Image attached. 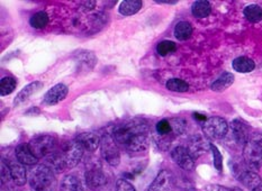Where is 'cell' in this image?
I'll list each match as a JSON object with an SVG mask.
<instances>
[{"label": "cell", "instance_id": "cell-38", "mask_svg": "<svg viewBox=\"0 0 262 191\" xmlns=\"http://www.w3.org/2000/svg\"><path fill=\"white\" fill-rule=\"evenodd\" d=\"M157 4H166V5H176L177 2H157Z\"/></svg>", "mask_w": 262, "mask_h": 191}, {"label": "cell", "instance_id": "cell-30", "mask_svg": "<svg viewBox=\"0 0 262 191\" xmlns=\"http://www.w3.org/2000/svg\"><path fill=\"white\" fill-rule=\"evenodd\" d=\"M209 149H210V151H212V154H213L214 166L216 168V170H217L219 172H222L223 171V156H222L220 150L216 148V145L210 143Z\"/></svg>", "mask_w": 262, "mask_h": 191}, {"label": "cell", "instance_id": "cell-17", "mask_svg": "<svg viewBox=\"0 0 262 191\" xmlns=\"http://www.w3.org/2000/svg\"><path fill=\"white\" fill-rule=\"evenodd\" d=\"M238 181H240L244 187L249 189H255L261 185V177L258 173L252 170H243L238 173Z\"/></svg>", "mask_w": 262, "mask_h": 191}, {"label": "cell", "instance_id": "cell-2", "mask_svg": "<svg viewBox=\"0 0 262 191\" xmlns=\"http://www.w3.org/2000/svg\"><path fill=\"white\" fill-rule=\"evenodd\" d=\"M32 191H55L56 179L54 172L45 164H39L30 172Z\"/></svg>", "mask_w": 262, "mask_h": 191}, {"label": "cell", "instance_id": "cell-27", "mask_svg": "<svg viewBox=\"0 0 262 191\" xmlns=\"http://www.w3.org/2000/svg\"><path fill=\"white\" fill-rule=\"evenodd\" d=\"M166 87L168 90H170V91H173V92H186L188 91V89H189V84H188L186 81L181 80V79L173 78L167 81Z\"/></svg>", "mask_w": 262, "mask_h": 191}, {"label": "cell", "instance_id": "cell-18", "mask_svg": "<svg viewBox=\"0 0 262 191\" xmlns=\"http://www.w3.org/2000/svg\"><path fill=\"white\" fill-rule=\"evenodd\" d=\"M10 172H11V179L15 182L16 185H24L27 181V172L24 164L20 162H10Z\"/></svg>", "mask_w": 262, "mask_h": 191}, {"label": "cell", "instance_id": "cell-31", "mask_svg": "<svg viewBox=\"0 0 262 191\" xmlns=\"http://www.w3.org/2000/svg\"><path fill=\"white\" fill-rule=\"evenodd\" d=\"M157 133L159 134V136H169L170 134L172 133V126L171 123H170L169 120H162L157 124Z\"/></svg>", "mask_w": 262, "mask_h": 191}, {"label": "cell", "instance_id": "cell-34", "mask_svg": "<svg viewBox=\"0 0 262 191\" xmlns=\"http://www.w3.org/2000/svg\"><path fill=\"white\" fill-rule=\"evenodd\" d=\"M204 191H243V190L237 187L230 188L221 184H207L206 187H204Z\"/></svg>", "mask_w": 262, "mask_h": 191}, {"label": "cell", "instance_id": "cell-19", "mask_svg": "<svg viewBox=\"0 0 262 191\" xmlns=\"http://www.w3.org/2000/svg\"><path fill=\"white\" fill-rule=\"evenodd\" d=\"M233 82H234V76L230 72H224L213 82L212 90L216 92H223L232 86Z\"/></svg>", "mask_w": 262, "mask_h": 191}, {"label": "cell", "instance_id": "cell-12", "mask_svg": "<svg viewBox=\"0 0 262 191\" xmlns=\"http://www.w3.org/2000/svg\"><path fill=\"white\" fill-rule=\"evenodd\" d=\"M231 131L233 138L238 145L244 146L248 143L250 139V129L246 123L240 120L233 121L231 124Z\"/></svg>", "mask_w": 262, "mask_h": 191}, {"label": "cell", "instance_id": "cell-14", "mask_svg": "<svg viewBox=\"0 0 262 191\" xmlns=\"http://www.w3.org/2000/svg\"><path fill=\"white\" fill-rule=\"evenodd\" d=\"M42 88H43V83L39 82V81H34L30 84H27V86L23 88L20 91L18 92V94L16 96V98L14 100V105L16 107H18L21 104H24L25 101L30 99L33 94H35L36 92H38Z\"/></svg>", "mask_w": 262, "mask_h": 191}, {"label": "cell", "instance_id": "cell-39", "mask_svg": "<svg viewBox=\"0 0 262 191\" xmlns=\"http://www.w3.org/2000/svg\"><path fill=\"white\" fill-rule=\"evenodd\" d=\"M252 191H262V184L261 185H259L258 188H255V189H253Z\"/></svg>", "mask_w": 262, "mask_h": 191}, {"label": "cell", "instance_id": "cell-5", "mask_svg": "<svg viewBox=\"0 0 262 191\" xmlns=\"http://www.w3.org/2000/svg\"><path fill=\"white\" fill-rule=\"evenodd\" d=\"M100 151L104 160L112 166H117L121 162V152L118 149V144L112 134H105L101 136Z\"/></svg>", "mask_w": 262, "mask_h": 191}, {"label": "cell", "instance_id": "cell-16", "mask_svg": "<svg viewBox=\"0 0 262 191\" xmlns=\"http://www.w3.org/2000/svg\"><path fill=\"white\" fill-rule=\"evenodd\" d=\"M149 148V139H147V135H136L132 137L128 143L124 146V149L129 153H141V152H145Z\"/></svg>", "mask_w": 262, "mask_h": 191}, {"label": "cell", "instance_id": "cell-10", "mask_svg": "<svg viewBox=\"0 0 262 191\" xmlns=\"http://www.w3.org/2000/svg\"><path fill=\"white\" fill-rule=\"evenodd\" d=\"M84 178H86L87 185L91 190L101 188L107 184L106 174L101 169L97 166L89 168L86 171V174H84Z\"/></svg>", "mask_w": 262, "mask_h": 191}, {"label": "cell", "instance_id": "cell-11", "mask_svg": "<svg viewBox=\"0 0 262 191\" xmlns=\"http://www.w3.org/2000/svg\"><path fill=\"white\" fill-rule=\"evenodd\" d=\"M69 92V89L63 83H58L51 88L44 96V104L48 106H53L59 104L60 101L64 100Z\"/></svg>", "mask_w": 262, "mask_h": 191}, {"label": "cell", "instance_id": "cell-7", "mask_svg": "<svg viewBox=\"0 0 262 191\" xmlns=\"http://www.w3.org/2000/svg\"><path fill=\"white\" fill-rule=\"evenodd\" d=\"M147 191H179L178 179L171 171L161 170Z\"/></svg>", "mask_w": 262, "mask_h": 191}, {"label": "cell", "instance_id": "cell-32", "mask_svg": "<svg viewBox=\"0 0 262 191\" xmlns=\"http://www.w3.org/2000/svg\"><path fill=\"white\" fill-rule=\"evenodd\" d=\"M79 62L82 64H86L91 69V67L96 64L97 59L91 52H83V53L81 52V53H79Z\"/></svg>", "mask_w": 262, "mask_h": 191}, {"label": "cell", "instance_id": "cell-33", "mask_svg": "<svg viewBox=\"0 0 262 191\" xmlns=\"http://www.w3.org/2000/svg\"><path fill=\"white\" fill-rule=\"evenodd\" d=\"M171 123L172 126V133L174 135H180L185 132L186 128V122L181 118H172V120H169Z\"/></svg>", "mask_w": 262, "mask_h": 191}, {"label": "cell", "instance_id": "cell-21", "mask_svg": "<svg viewBox=\"0 0 262 191\" xmlns=\"http://www.w3.org/2000/svg\"><path fill=\"white\" fill-rule=\"evenodd\" d=\"M60 191H84L83 185L75 174H68L61 182Z\"/></svg>", "mask_w": 262, "mask_h": 191}, {"label": "cell", "instance_id": "cell-36", "mask_svg": "<svg viewBox=\"0 0 262 191\" xmlns=\"http://www.w3.org/2000/svg\"><path fill=\"white\" fill-rule=\"evenodd\" d=\"M116 191H136V189L127 180L118 179L116 181Z\"/></svg>", "mask_w": 262, "mask_h": 191}, {"label": "cell", "instance_id": "cell-25", "mask_svg": "<svg viewBox=\"0 0 262 191\" xmlns=\"http://www.w3.org/2000/svg\"><path fill=\"white\" fill-rule=\"evenodd\" d=\"M49 24V15L45 11H37L30 19V25L35 30H43Z\"/></svg>", "mask_w": 262, "mask_h": 191}, {"label": "cell", "instance_id": "cell-24", "mask_svg": "<svg viewBox=\"0 0 262 191\" xmlns=\"http://www.w3.org/2000/svg\"><path fill=\"white\" fill-rule=\"evenodd\" d=\"M192 35V26L188 21H179L174 27V36L178 41H187Z\"/></svg>", "mask_w": 262, "mask_h": 191}, {"label": "cell", "instance_id": "cell-29", "mask_svg": "<svg viewBox=\"0 0 262 191\" xmlns=\"http://www.w3.org/2000/svg\"><path fill=\"white\" fill-rule=\"evenodd\" d=\"M177 51V44L172 41H162L158 44L157 52L161 56H167Z\"/></svg>", "mask_w": 262, "mask_h": 191}, {"label": "cell", "instance_id": "cell-22", "mask_svg": "<svg viewBox=\"0 0 262 191\" xmlns=\"http://www.w3.org/2000/svg\"><path fill=\"white\" fill-rule=\"evenodd\" d=\"M191 13L196 18H206L212 13V6L206 0H198L192 4Z\"/></svg>", "mask_w": 262, "mask_h": 191}, {"label": "cell", "instance_id": "cell-6", "mask_svg": "<svg viewBox=\"0 0 262 191\" xmlns=\"http://www.w3.org/2000/svg\"><path fill=\"white\" fill-rule=\"evenodd\" d=\"M203 132L205 136L212 139H222L229 132V124L222 117H209L203 123Z\"/></svg>", "mask_w": 262, "mask_h": 191}, {"label": "cell", "instance_id": "cell-1", "mask_svg": "<svg viewBox=\"0 0 262 191\" xmlns=\"http://www.w3.org/2000/svg\"><path fill=\"white\" fill-rule=\"evenodd\" d=\"M149 133V124L144 120L135 118L122 124L115 125L112 131L113 137L115 138L116 143L121 146L126 145L128 140L136 136V135H147Z\"/></svg>", "mask_w": 262, "mask_h": 191}, {"label": "cell", "instance_id": "cell-13", "mask_svg": "<svg viewBox=\"0 0 262 191\" xmlns=\"http://www.w3.org/2000/svg\"><path fill=\"white\" fill-rule=\"evenodd\" d=\"M76 139L80 143V145L84 150H87L89 152H95L97 149L100 148L101 137L96 133H93V132L80 133Z\"/></svg>", "mask_w": 262, "mask_h": 191}, {"label": "cell", "instance_id": "cell-23", "mask_svg": "<svg viewBox=\"0 0 262 191\" xmlns=\"http://www.w3.org/2000/svg\"><path fill=\"white\" fill-rule=\"evenodd\" d=\"M142 6H143V3L141 0H125V2L121 3L118 10L119 14L123 16H132L138 13Z\"/></svg>", "mask_w": 262, "mask_h": 191}, {"label": "cell", "instance_id": "cell-8", "mask_svg": "<svg viewBox=\"0 0 262 191\" xmlns=\"http://www.w3.org/2000/svg\"><path fill=\"white\" fill-rule=\"evenodd\" d=\"M83 152H84V149L77 139L71 140V142L68 143L63 153H61L66 169L76 168L79 164V162H80L82 159Z\"/></svg>", "mask_w": 262, "mask_h": 191}, {"label": "cell", "instance_id": "cell-20", "mask_svg": "<svg viewBox=\"0 0 262 191\" xmlns=\"http://www.w3.org/2000/svg\"><path fill=\"white\" fill-rule=\"evenodd\" d=\"M233 69L240 73H250L254 70L255 63L252 59L248 56H238L232 63Z\"/></svg>", "mask_w": 262, "mask_h": 191}, {"label": "cell", "instance_id": "cell-3", "mask_svg": "<svg viewBox=\"0 0 262 191\" xmlns=\"http://www.w3.org/2000/svg\"><path fill=\"white\" fill-rule=\"evenodd\" d=\"M28 146L32 151V153L35 155L37 159H47L48 156L52 155L56 152V146H58V139L53 135L49 134H39L37 136L33 137Z\"/></svg>", "mask_w": 262, "mask_h": 191}, {"label": "cell", "instance_id": "cell-4", "mask_svg": "<svg viewBox=\"0 0 262 191\" xmlns=\"http://www.w3.org/2000/svg\"><path fill=\"white\" fill-rule=\"evenodd\" d=\"M243 159L250 169H259L262 164V136H253L243 146Z\"/></svg>", "mask_w": 262, "mask_h": 191}, {"label": "cell", "instance_id": "cell-15", "mask_svg": "<svg viewBox=\"0 0 262 191\" xmlns=\"http://www.w3.org/2000/svg\"><path fill=\"white\" fill-rule=\"evenodd\" d=\"M15 154L17 157V161L25 165H35L38 161L37 157L32 153L28 143H21L17 146L15 150Z\"/></svg>", "mask_w": 262, "mask_h": 191}, {"label": "cell", "instance_id": "cell-35", "mask_svg": "<svg viewBox=\"0 0 262 191\" xmlns=\"http://www.w3.org/2000/svg\"><path fill=\"white\" fill-rule=\"evenodd\" d=\"M2 184H6L10 181L11 179V172H10V166L7 164L4 160L2 161Z\"/></svg>", "mask_w": 262, "mask_h": 191}, {"label": "cell", "instance_id": "cell-26", "mask_svg": "<svg viewBox=\"0 0 262 191\" xmlns=\"http://www.w3.org/2000/svg\"><path fill=\"white\" fill-rule=\"evenodd\" d=\"M244 16L251 22H258L262 20V8L258 5H250L244 8Z\"/></svg>", "mask_w": 262, "mask_h": 191}, {"label": "cell", "instance_id": "cell-9", "mask_svg": "<svg viewBox=\"0 0 262 191\" xmlns=\"http://www.w3.org/2000/svg\"><path fill=\"white\" fill-rule=\"evenodd\" d=\"M171 159L177 165L184 170L190 171L195 168V157L185 146H177L171 151Z\"/></svg>", "mask_w": 262, "mask_h": 191}, {"label": "cell", "instance_id": "cell-37", "mask_svg": "<svg viewBox=\"0 0 262 191\" xmlns=\"http://www.w3.org/2000/svg\"><path fill=\"white\" fill-rule=\"evenodd\" d=\"M193 117H195L196 120L203 122V123L206 122V120H207V117L205 116V115H202V114H193Z\"/></svg>", "mask_w": 262, "mask_h": 191}, {"label": "cell", "instance_id": "cell-28", "mask_svg": "<svg viewBox=\"0 0 262 191\" xmlns=\"http://www.w3.org/2000/svg\"><path fill=\"white\" fill-rule=\"evenodd\" d=\"M17 82L13 77H5L0 80V96H8L14 92Z\"/></svg>", "mask_w": 262, "mask_h": 191}]
</instances>
